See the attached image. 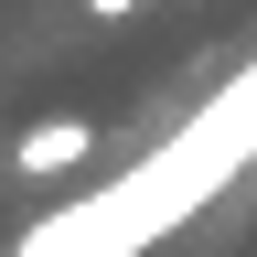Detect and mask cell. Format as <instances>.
<instances>
[{
  "label": "cell",
  "mask_w": 257,
  "mask_h": 257,
  "mask_svg": "<svg viewBox=\"0 0 257 257\" xmlns=\"http://www.w3.org/2000/svg\"><path fill=\"white\" fill-rule=\"evenodd\" d=\"M246 161H257V64H236V86H214L128 182H107L75 214H43L22 236V257H140L150 236H172L182 214H204V193L225 172H246Z\"/></svg>",
  "instance_id": "cell-1"
},
{
  "label": "cell",
  "mask_w": 257,
  "mask_h": 257,
  "mask_svg": "<svg viewBox=\"0 0 257 257\" xmlns=\"http://www.w3.org/2000/svg\"><path fill=\"white\" fill-rule=\"evenodd\" d=\"M86 150H96V128H86V118H43L11 161H22V172H64V161H86Z\"/></svg>",
  "instance_id": "cell-2"
},
{
  "label": "cell",
  "mask_w": 257,
  "mask_h": 257,
  "mask_svg": "<svg viewBox=\"0 0 257 257\" xmlns=\"http://www.w3.org/2000/svg\"><path fill=\"white\" fill-rule=\"evenodd\" d=\"M96 11H140V0H96Z\"/></svg>",
  "instance_id": "cell-3"
}]
</instances>
